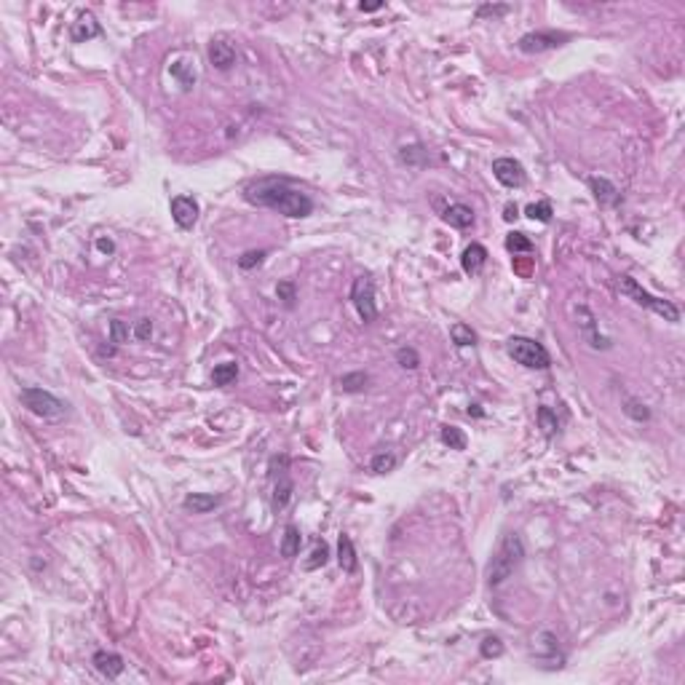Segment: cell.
<instances>
[{
  "label": "cell",
  "instance_id": "6da1fadb",
  "mask_svg": "<svg viewBox=\"0 0 685 685\" xmlns=\"http://www.w3.org/2000/svg\"><path fill=\"white\" fill-rule=\"evenodd\" d=\"M244 201L260 209H271L276 214L292 217V220H305L313 214V198L300 190L290 177H278V174L249 180L244 185Z\"/></svg>",
  "mask_w": 685,
  "mask_h": 685
},
{
  "label": "cell",
  "instance_id": "7a4b0ae2",
  "mask_svg": "<svg viewBox=\"0 0 685 685\" xmlns=\"http://www.w3.org/2000/svg\"><path fill=\"white\" fill-rule=\"evenodd\" d=\"M525 560V544H522V535L519 533H506L501 541L498 551L493 554V560L488 565V584L490 586H501L503 581H509L517 567Z\"/></svg>",
  "mask_w": 685,
  "mask_h": 685
},
{
  "label": "cell",
  "instance_id": "3957f363",
  "mask_svg": "<svg viewBox=\"0 0 685 685\" xmlns=\"http://www.w3.org/2000/svg\"><path fill=\"white\" fill-rule=\"evenodd\" d=\"M619 290L621 295H626L629 300H635L637 305L642 308H648V311H654L656 316H661L664 321H680V311H677V305L670 303V300H664V297H656L651 295L648 290H642V284H640L637 278H632V276H619Z\"/></svg>",
  "mask_w": 685,
  "mask_h": 685
},
{
  "label": "cell",
  "instance_id": "277c9868",
  "mask_svg": "<svg viewBox=\"0 0 685 685\" xmlns=\"http://www.w3.org/2000/svg\"><path fill=\"white\" fill-rule=\"evenodd\" d=\"M19 402L38 418H46V421H54V418H62L67 404L62 402L59 396H54L51 391L41 388V386H24L19 391Z\"/></svg>",
  "mask_w": 685,
  "mask_h": 685
},
{
  "label": "cell",
  "instance_id": "5b68a950",
  "mask_svg": "<svg viewBox=\"0 0 685 685\" xmlns=\"http://www.w3.org/2000/svg\"><path fill=\"white\" fill-rule=\"evenodd\" d=\"M506 353L517 362V365L528 367V369H549L551 367V356H549V351L533 340V337H511L509 343H506Z\"/></svg>",
  "mask_w": 685,
  "mask_h": 685
},
{
  "label": "cell",
  "instance_id": "8992f818",
  "mask_svg": "<svg viewBox=\"0 0 685 685\" xmlns=\"http://www.w3.org/2000/svg\"><path fill=\"white\" fill-rule=\"evenodd\" d=\"M351 303L356 308V313H359V319L365 321V324H372V321L378 319V305H375V281H372V276H356L353 278V284H351Z\"/></svg>",
  "mask_w": 685,
  "mask_h": 685
},
{
  "label": "cell",
  "instance_id": "52a82bcc",
  "mask_svg": "<svg viewBox=\"0 0 685 685\" xmlns=\"http://www.w3.org/2000/svg\"><path fill=\"white\" fill-rule=\"evenodd\" d=\"M567 41H570L567 32L535 30V32H525V35L517 41V48L522 51V54H546V51H554V48L565 46Z\"/></svg>",
  "mask_w": 685,
  "mask_h": 685
},
{
  "label": "cell",
  "instance_id": "ba28073f",
  "mask_svg": "<svg viewBox=\"0 0 685 685\" xmlns=\"http://www.w3.org/2000/svg\"><path fill=\"white\" fill-rule=\"evenodd\" d=\"M576 316H579V330H581V337H584V343L594 351H608L613 348V340L605 335H600V327H597V319H594V313L586 308V305H579L576 308Z\"/></svg>",
  "mask_w": 685,
  "mask_h": 685
},
{
  "label": "cell",
  "instance_id": "9c48e42d",
  "mask_svg": "<svg viewBox=\"0 0 685 685\" xmlns=\"http://www.w3.org/2000/svg\"><path fill=\"white\" fill-rule=\"evenodd\" d=\"M493 177L503 188H522L525 185V167L511 155H501L493 161Z\"/></svg>",
  "mask_w": 685,
  "mask_h": 685
},
{
  "label": "cell",
  "instance_id": "30bf717a",
  "mask_svg": "<svg viewBox=\"0 0 685 685\" xmlns=\"http://www.w3.org/2000/svg\"><path fill=\"white\" fill-rule=\"evenodd\" d=\"M169 209H171V220L177 223V228L183 230L196 228L201 206H198V201L193 196H174L171 204H169Z\"/></svg>",
  "mask_w": 685,
  "mask_h": 685
},
{
  "label": "cell",
  "instance_id": "8fae6325",
  "mask_svg": "<svg viewBox=\"0 0 685 685\" xmlns=\"http://www.w3.org/2000/svg\"><path fill=\"white\" fill-rule=\"evenodd\" d=\"M206 57H209L214 70L225 73V70H230V67L236 64V57H239V54H236V46H233L230 41H225V38H212V43H209V48H206Z\"/></svg>",
  "mask_w": 685,
  "mask_h": 685
},
{
  "label": "cell",
  "instance_id": "7c38bea8",
  "mask_svg": "<svg viewBox=\"0 0 685 685\" xmlns=\"http://www.w3.org/2000/svg\"><path fill=\"white\" fill-rule=\"evenodd\" d=\"M271 479H274V498H271V509L278 514V511H284V509L290 506L292 493H295V485H292L290 474H287V466H284L281 472L271 469Z\"/></svg>",
  "mask_w": 685,
  "mask_h": 685
},
{
  "label": "cell",
  "instance_id": "4fadbf2b",
  "mask_svg": "<svg viewBox=\"0 0 685 685\" xmlns=\"http://www.w3.org/2000/svg\"><path fill=\"white\" fill-rule=\"evenodd\" d=\"M586 185H589L594 201H597L600 206L608 209V206H619V204H621V193H619V188L610 183L608 177H589Z\"/></svg>",
  "mask_w": 685,
  "mask_h": 685
},
{
  "label": "cell",
  "instance_id": "5bb4252c",
  "mask_svg": "<svg viewBox=\"0 0 685 685\" xmlns=\"http://www.w3.org/2000/svg\"><path fill=\"white\" fill-rule=\"evenodd\" d=\"M92 664H94V670L99 672L102 677H107V680L121 677V672L126 670L123 656L115 654V651H97V654L92 656Z\"/></svg>",
  "mask_w": 685,
  "mask_h": 685
},
{
  "label": "cell",
  "instance_id": "9a60e30c",
  "mask_svg": "<svg viewBox=\"0 0 685 685\" xmlns=\"http://www.w3.org/2000/svg\"><path fill=\"white\" fill-rule=\"evenodd\" d=\"M538 640H541V642H538V654H535V658H538V661H551L549 667H551V670H554V667L560 670L565 658H563V654H560V640H557V635H551V632L544 629V632H538Z\"/></svg>",
  "mask_w": 685,
  "mask_h": 685
},
{
  "label": "cell",
  "instance_id": "2e32d148",
  "mask_svg": "<svg viewBox=\"0 0 685 685\" xmlns=\"http://www.w3.org/2000/svg\"><path fill=\"white\" fill-rule=\"evenodd\" d=\"M97 35H102V24L97 22V16L92 11H86V14H80L73 22V27H70V38L76 41V43H86V41H92Z\"/></svg>",
  "mask_w": 685,
  "mask_h": 685
},
{
  "label": "cell",
  "instance_id": "e0dca14e",
  "mask_svg": "<svg viewBox=\"0 0 685 685\" xmlns=\"http://www.w3.org/2000/svg\"><path fill=\"white\" fill-rule=\"evenodd\" d=\"M442 220L450 225V228L456 230H469L474 225V209L472 206H466V204H450V206H444L442 209Z\"/></svg>",
  "mask_w": 685,
  "mask_h": 685
},
{
  "label": "cell",
  "instance_id": "ac0fdd59",
  "mask_svg": "<svg viewBox=\"0 0 685 685\" xmlns=\"http://www.w3.org/2000/svg\"><path fill=\"white\" fill-rule=\"evenodd\" d=\"M460 265H463V274L466 276H479L482 268L488 265V249L482 244H469L460 255Z\"/></svg>",
  "mask_w": 685,
  "mask_h": 685
},
{
  "label": "cell",
  "instance_id": "d6986e66",
  "mask_svg": "<svg viewBox=\"0 0 685 685\" xmlns=\"http://www.w3.org/2000/svg\"><path fill=\"white\" fill-rule=\"evenodd\" d=\"M337 565H340V570H343V573H348V576L359 570L356 546H353V541H351L348 533H340V538H337Z\"/></svg>",
  "mask_w": 685,
  "mask_h": 685
},
{
  "label": "cell",
  "instance_id": "ffe728a7",
  "mask_svg": "<svg viewBox=\"0 0 685 685\" xmlns=\"http://www.w3.org/2000/svg\"><path fill=\"white\" fill-rule=\"evenodd\" d=\"M217 506H220V495H209V493H188L183 498V509L193 514H209Z\"/></svg>",
  "mask_w": 685,
  "mask_h": 685
},
{
  "label": "cell",
  "instance_id": "44dd1931",
  "mask_svg": "<svg viewBox=\"0 0 685 685\" xmlns=\"http://www.w3.org/2000/svg\"><path fill=\"white\" fill-rule=\"evenodd\" d=\"M300 546H303V535H300V528L297 525H287L284 528V535H281V557L284 560H295L300 554Z\"/></svg>",
  "mask_w": 685,
  "mask_h": 685
},
{
  "label": "cell",
  "instance_id": "7402d4cb",
  "mask_svg": "<svg viewBox=\"0 0 685 685\" xmlns=\"http://www.w3.org/2000/svg\"><path fill=\"white\" fill-rule=\"evenodd\" d=\"M399 161H402L404 167L423 169L428 164V150L421 145V142H415V145H402V148H399Z\"/></svg>",
  "mask_w": 685,
  "mask_h": 685
},
{
  "label": "cell",
  "instance_id": "603a6c76",
  "mask_svg": "<svg viewBox=\"0 0 685 685\" xmlns=\"http://www.w3.org/2000/svg\"><path fill=\"white\" fill-rule=\"evenodd\" d=\"M450 340L456 343V348H474L476 346V332H474L469 324L458 321L450 327Z\"/></svg>",
  "mask_w": 685,
  "mask_h": 685
},
{
  "label": "cell",
  "instance_id": "cb8c5ba5",
  "mask_svg": "<svg viewBox=\"0 0 685 685\" xmlns=\"http://www.w3.org/2000/svg\"><path fill=\"white\" fill-rule=\"evenodd\" d=\"M439 439H442V444H447L450 450H466V447H469V437L463 434V428H458V426H442Z\"/></svg>",
  "mask_w": 685,
  "mask_h": 685
},
{
  "label": "cell",
  "instance_id": "d4e9b609",
  "mask_svg": "<svg viewBox=\"0 0 685 685\" xmlns=\"http://www.w3.org/2000/svg\"><path fill=\"white\" fill-rule=\"evenodd\" d=\"M169 73L180 80L183 89H193V86H196V67H193L190 62H185V59L174 62V64L169 67Z\"/></svg>",
  "mask_w": 685,
  "mask_h": 685
},
{
  "label": "cell",
  "instance_id": "484cf974",
  "mask_svg": "<svg viewBox=\"0 0 685 685\" xmlns=\"http://www.w3.org/2000/svg\"><path fill=\"white\" fill-rule=\"evenodd\" d=\"M337 383H340V388H343L346 394H362L367 386H369V375L359 369V372H348V375H343Z\"/></svg>",
  "mask_w": 685,
  "mask_h": 685
},
{
  "label": "cell",
  "instance_id": "4316f807",
  "mask_svg": "<svg viewBox=\"0 0 685 685\" xmlns=\"http://www.w3.org/2000/svg\"><path fill=\"white\" fill-rule=\"evenodd\" d=\"M236 378H239V365H236V362H225V365H217L212 369V383L214 386H220V388L236 383Z\"/></svg>",
  "mask_w": 685,
  "mask_h": 685
},
{
  "label": "cell",
  "instance_id": "83f0119b",
  "mask_svg": "<svg viewBox=\"0 0 685 685\" xmlns=\"http://www.w3.org/2000/svg\"><path fill=\"white\" fill-rule=\"evenodd\" d=\"M276 297L281 300V305L284 308H295L297 305V284L292 281V278H287V281H278L276 284Z\"/></svg>",
  "mask_w": 685,
  "mask_h": 685
},
{
  "label": "cell",
  "instance_id": "f1b7e54d",
  "mask_svg": "<svg viewBox=\"0 0 685 685\" xmlns=\"http://www.w3.org/2000/svg\"><path fill=\"white\" fill-rule=\"evenodd\" d=\"M624 412L632 418V421H637V423H642V421H651V410L640 402V399H635V396H624Z\"/></svg>",
  "mask_w": 685,
  "mask_h": 685
},
{
  "label": "cell",
  "instance_id": "f546056e",
  "mask_svg": "<svg viewBox=\"0 0 685 685\" xmlns=\"http://www.w3.org/2000/svg\"><path fill=\"white\" fill-rule=\"evenodd\" d=\"M506 249L514 252V255H530V252H533V241H530L525 233L514 230V233H509V239H506Z\"/></svg>",
  "mask_w": 685,
  "mask_h": 685
},
{
  "label": "cell",
  "instance_id": "4dcf8cb0",
  "mask_svg": "<svg viewBox=\"0 0 685 685\" xmlns=\"http://www.w3.org/2000/svg\"><path fill=\"white\" fill-rule=\"evenodd\" d=\"M396 456L394 453H375L372 456V460H369V472L372 474H388V472H394L396 469Z\"/></svg>",
  "mask_w": 685,
  "mask_h": 685
},
{
  "label": "cell",
  "instance_id": "1f68e13d",
  "mask_svg": "<svg viewBox=\"0 0 685 685\" xmlns=\"http://www.w3.org/2000/svg\"><path fill=\"white\" fill-rule=\"evenodd\" d=\"M110 343L113 346H123V343H129V337L134 335L132 330H129V321H123V319H113L110 321Z\"/></svg>",
  "mask_w": 685,
  "mask_h": 685
},
{
  "label": "cell",
  "instance_id": "d6a6232c",
  "mask_svg": "<svg viewBox=\"0 0 685 685\" xmlns=\"http://www.w3.org/2000/svg\"><path fill=\"white\" fill-rule=\"evenodd\" d=\"M396 365L402 367V369H418L421 367V356H418V351L412 348V346H402V348H396Z\"/></svg>",
  "mask_w": 685,
  "mask_h": 685
},
{
  "label": "cell",
  "instance_id": "836d02e7",
  "mask_svg": "<svg viewBox=\"0 0 685 685\" xmlns=\"http://www.w3.org/2000/svg\"><path fill=\"white\" fill-rule=\"evenodd\" d=\"M538 426L546 437H554L557 428H560V421H557V412L549 410V407H538Z\"/></svg>",
  "mask_w": 685,
  "mask_h": 685
},
{
  "label": "cell",
  "instance_id": "e575fe53",
  "mask_svg": "<svg viewBox=\"0 0 685 685\" xmlns=\"http://www.w3.org/2000/svg\"><path fill=\"white\" fill-rule=\"evenodd\" d=\"M327 563H330V546L324 541H319L313 546V551H311V560H305V570H319Z\"/></svg>",
  "mask_w": 685,
  "mask_h": 685
},
{
  "label": "cell",
  "instance_id": "d590c367",
  "mask_svg": "<svg viewBox=\"0 0 685 685\" xmlns=\"http://www.w3.org/2000/svg\"><path fill=\"white\" fill-rule=\"evenodd\" d=\"M268 257V249H249L239 257V268L241 271H252V268H260Z\"/></svg>",
  "mask_w": 685,
  "mask_h": 685
},
{
  "label": "cell",
  "instance_id": "8d00e7d4",
  "mask_svg": "<svg viewBox=\"0 0 685 685\" xmlns=\"http://www.w3.org/2000/svg\"><path fill=\"white\" fill-rule=\"evenodd\" d=\"M525 214L530 217V220H538V223H551V201H538V204H530V206H525Z\"/></svg>",
  "mask_w": 685,
  "mask_h": 685
},
{
  "label": "cell",
  "instance_id": "74e56055",
  "mask_svg": "<svg viewBox=\"0 0 685 685\" xmlns=\"http://www.w3.org/2000/svg\"><path fill=\"white\" fill-rule=\"evenodd\" d=\"M479 654H482V658H498V656H503L501 637H495V635L485 637L482 642H479Z\"/></svg>",
  "mask_w": 685,
  "mask_h": 685
},
{
  "label": "cell",
  "instance_id": "f35d334b",
  "mask_svg": "<svg viewBox=\"0 0 685 685\" xmlns=\"http://www.w3.org/2000/svg\"><path fill=\"white\" fill-rule=\"evenodd\" d=\"M503 14H509V6H490V3H485V6L476 8V19H485V16L498 19V16H503Z\"/></svg>",
  "mask_w": 685,
  "mask_h": 685
},
{
  "label": "cell",
  "instance_id": "ab89813d",
  "mask_svg": "<svg viewBox=\"0 0 685 685\" xmlns=\"http://www.w3.org/2000/svg\"><path fill=\"white\" fill-rule=\"evenodd\" d=\"M132 332H134V337H137V340H142V343H145V340H150V337H153V321L150 319H139L137 324H134V330H132Z\"/></svg>",
  "mask_w": 685,
  "mask_h": 685
},
{
  "label": "cell",
  "instance_id": "60d3db41",
  "mask_svg": "<svg viewBox=\"0 0 685 685\" xmlns=\"http://www.w3.org/2000/svg\"><path fill=\"white\" fill-rule=\"evenodd\" d=\"M517 217H519L517 204H506V209H503V220H506V223H514Z\"/></svg>",
  "mask_w": 685,
  "mask_h": 685
},
{
  "label": "cell",
  "instance_id": "b9f144b4",
  "mask_svg": "<svg viewBox=\"0 0 685 685\" xmlns=\"http://www.w3.org/2000/svg\"><path fill=\"white\" fill-rule=\"evenodd\" d=\"M97 249L105 252V255H113V252H115V244H113L110 239H99V241H97Z\"/></svg>",
  "mask_w": 685,
  "mask_h": 685
},
{
  "label": "cell",
  "instance_id": "7bdbcfd3",
  "mask_svg": "<svg viewBox=\"0 0 685 685\" xmlns=\"http://www.w3.org/2000/svg\"><path fill=\"white\" fill-rule=\"evenodd\" d=\"M359 8L362 11H378V8H383V3L378 0V3H359Z\"/></svg>",
  "mask_w": 685,
  "mask_h": 685
}]
</instances>
